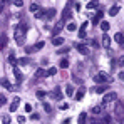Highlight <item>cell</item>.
<instances>
[{
  "label": "cell",
  "instance_id": "obj_11",
  "mask_svg": "<svg viewBox=\"0 0 124 124\" xmlns=\"http://www.w3.org/2000/svg\"><path fill=\"white\" fill-rule=\"evenodd\" d=\"M87 25H89V22H87V20L81 25V30H79V39H84V37H85V29H87Z\"/></svg>",
  "mask_w": 124,
  "mask_h": 124
},
{
  "label": "cell",
  "instance_id": "obj_27",
  "mask_svg": "<svg viewBox=\"0 0 124 124\" xmlns=\"http://www.w3.org/2000/svg\"><path fill=\"white\" fill-rule=\"evenodd\" d=\"M39 10H40V7H39L37 3H30V12H32V14H37Z\"/></svg>",
  "mask_w": 124,
  "mask_h": 124
},
{
  "label": "cell",
  "instance_id": "obj_34",
  "mask_svg": "<svg viewBox=\"0 0 124 124\" xmlns=\"http://www.w3.org/2000/svg\"><path fill=\"white\" fill-rule=\"evenodd\" d=\"M69 67V61L67 59H62L61 61V69H67Z\"/></svg>",
  "mask_w": 124,
  "mask_h": 124
},
{
  "label": "cell",
  "instance_id": "obj_32",
  "mask_svg": "<svg viewBox=\"0 0 124 124\" xmlns=\"http://www.w3.org/2000/svg\"><path fill=\"white\" fill-rule=\"evenodd\" d=\"M44 45H45V42H44V40H39L35 45H34V49H35V50H40V49H44Z\"/></svg>",
  "mask_w": 124,
  "mask_h": 124
},
{
  "label": "cell",
  "instance_id": "obj_50",
  "mask_svg": "<svg viewBox=\"0 0 124 124\" xmlns=\"http://www.w3.org/2000/svg\"><path fill=\"white\" fill-rule=\"evenodd\" d=\"M117 77H119L121 81H124V70H123V72H119V76H117Z\"/></svg>",
  "mask_w": 124,
  "mask_h": 124
},
{
  "label": "cell",
  "instance_id": "obj_18",
  "mask_svg": "<svg viewBox=\"0 0 124 124\" xmlns=\"http://www.w3.org/2000/svg\"><path fill=\"white\" fill-rule=\"evenodd\" d=\"M119 8H121L119 5H112V7L109 8V15H112V17H114V15H117V12H119Z\"/></svg>",
  "mask_w": 124,
  "mask_h": 124
},
{
  "label": "cell",
  "instance_id": "obj_23",
  "mask_svg": "<svg viewBox=\"0 0 124 124\" xmlns=\"http://www.w3.org/2000/svg\"><path fill=\"white\" fill-rule=\"evenodd\" d=\"M67 30H69V32L77 30V23H76V22H69V23H67Z\"/></svg>",
  "mask_w": 124,
  "mask_h": 124
},
{
  "label": "cell",
  "instance_id": "obj_31",
  "mask_svg": "<svg viewBox=\"0 0 124 124\" xmlns=\"http://www.w3.org/2000/svg\"><path fill=\"white\" fill-rule=\"evenodd\" d=\"M35 15V19H42V17H45V8H40L37 14H34Z\"/></svg>",
  "mask_w": 124,
  "mask_h": 124
},
{
  "label": "cell",
  "instance_id": "obj_6",
  "mask_svg": "<svg viewBox=\"0 0 124 124\" xmlns=\"http://www.w3.org/2000/svg\"><path fill=\"white\" fill-rule=\"evenodd\" d=\"M101 44H102V47L109 49V47H111V37H109L107 34H104L102 37H101Z\"/></svg>",
  "mask_w": 124,
  "mask_h": 124
},
{
  "label": "cell",
  "instance_id": "obj_26",
  "mask_svg": "<svg viewBox=\"0 0 124 124\" xmlns=\"http://www.w3.org/2000/svg\"><path fill=\"white\" fill-rule=\"evenodd\" d=\"M114 40L117 42V44H123V40H124V35L121 34V32H117V34L114 35Z\"/></svg>",
  "mask_w": 124,
  "mask_h": 124
},
{
  "label": "cell",
  "instance_id": "obj_1",
  "mask_svg": "<svg viewBox=\"0 0 124 124\" xmlns=\"http://www.w3.org/2000/svg\"><path fill=\"white\" fill-rule=\"evenodd\" d=\"M29 30V25L27 23H20L17 29H15V42L19 44V45H23V42H25V32Z\"/></svg>",
  "mask_w": 124,
  "mask_h": 124
},
{
  "label": "cell",
  "instance_id": "obj_2",
  "mask_svg": "<svg viewBox=\"0 0 124 124\" xmlns=\"http://www.w3.org/2000/svg\"><path fill=\"white\" fill-rule=\"evenodd\" d=\"M112 79L106 74V72H97L96 76H94V82H97V84H101V85H104V84H107V82H111Z\"/></svg>",
  "mask_w": 124,
  "mask_h": 124
},
{
  "label": "cell",
  "instance_id": "obj_17",
  "mask_svg": "<svg viewBox=\"0 0 124 124\" xmlns=\"http://www.w3.org/2000/svg\"><path fill=\"white\" fill-rule=\"evenodd\" d=\"M87 123V114L85 112H81L79 114V119H77V124H85Z\"/></svg>",
  "mask_w": 124,
  "mask_h": 124
},
{
  "label": "cell",
  "instance_id": "obj_46",
  "mask_svg": "<svg viewBox=\"0 0 124 124\" xmlns=\"http://www.w3.org/2000/svg\"><path fill=\"white\" fill-rule=\"evenodd\" d=\"M17 121H19V124H23V123H25V117H23V116H19Z\"/></svg>",
  "mask_w": 124,
  "mask_h": 124
},
{
  "label": "cell",
  "instance_id": "obj_44",
  "mask_svg": "<svg viewBox=\"0 0 124 124\" xmlns=\"http://www.w3.org/2000/svg\"><path fill=\"white\" fill-rule=\"evenodd\" d=\"M5 102H7V97H5V96L2 94V96H0V106H3Z\"/></svg>",
  "mask_w": 124,
  "mask_h": 124
},
{
  "label": "cell",
  "instance_id": "obj_43",
  "mask_svg": "<svg viewBox=\"0 0 124 124\" xmlns=\"http://www.w3.org/2000/svg\"><path fill=\"white\" fill-rule=\"evenodd\" d=\"M117 64H119V65H121V67H124V55H121V57H119V59H117Z\"/></svg>",
  "mask_w": 124,
  "mask_h": 124
},
{
  "label": "cell",
  "instance_id": "obj_49",
  "mask_svg": "<svg viewBox=\"0 0 124 124\" xmlns=\"http://www.w3.org/2000/svg\"><path fill=\"white\" fill-rule=\"evenodd\" d=\"M61 109H62V111H65V109H69V104H67V102H64V104L61 106Z\"/></svg>",
  "mask_w": 124,
  "mask_h": 124
},
{
  "label": "cell",
  "instance_id": "obj_51",
  "mask_svg": "<svg viewBox=\"0 0 124 124\" xmlns=\"http://www.w3.org/2000/svg\"><path fill=\"white\" fill-rule=\"evenodd\" d=\"M19 101H20V97H19V96H15V97H14V101H12V102H17V104H19Z\"/></svg>",
  "mask_w": 124,
  "mask_h": 124
},
{
  "label": "cell",
  "instance_id": "obj_28",
  "mask_svg": "<svg viewBox=\"0 0 124 124\" xmlns=\"http://www.w3.org/2000/svg\"><path fill=\"white\" fill-rule=\"evenodd\" d=\"M55 74H57V67H49L47 76H49V77H52V76H55Z\"/></svg>",
  "mask_w": 124,
  "mask_h": 124
},
{
  "label": "cell",
  "instance_id": "obj_12",
  "mask_svg": "<svg viewBox=\"0 0 124 124\" xmlns=\"http://www.w3.org/2000/svg\"><path fill=\"white\" fill-rule=\"evenodd\" d=\"M102 17H104V12H101V10H99V12H97V15L92 19V23H94V25H97L99 22L102 20Z\"/></svg>",
  "mask_w": 124,
  "mask_h": 124
},
{
  "label": "cell",
  "instance_id": "obj_19",
  "mask_svg": "<svg viewBox=\"0 0 124 124\" xmlns=\"http://www.w3.org/2000/svg\"><path fill=\"white\" fill-rule=\"evenodd\" d=\"M65 94H67L69 97H74V87H72L70 84H67V85H65Z\"/></svg>",
  "mask_w": 124,
  "mask_h": 124
},
{
  "label": "cell",
  "instance_id": "obj_35",
  "mask_svg": "<svg viewBox=\"0 0 124 124\" xmlns=\"http://www.w3.org/2000/svg\"><path fill=\"white\" fill-rule=\"evenodd\" d=\"M45 96H47V92H45V91H37V97H39V99H44Z\"/></svg>",
  "mask_w": 124,
  "mask_h": 124
},
{
  "label": "cell",
  "instance_id": "obj_47",
  "mask_svg": "<svg viewBox=\"0 0 124 124\" xmlns=\"http://www.w3.org/2000/svg\"><path fill=\"white\" fill-rule=\"evenodd\" d=\"M89 124H102V123H101V119H91Z\"/></svg>",
  "mask_w": 124,
  "mask_h": 124
},
{
  "label": "cell",
  "instance_id": "obj_29",
  "mask_svg": "<svg viewBox=\"0 0 124 124\" xmlns=\"http://www.w3.org/2000/svg\"><path fill=\"white\" fill-rule=\"evenodd\" d=\"M101 111H102V106H94V107L91 109L92 114H101Z\"/></svg>",
  "mask_w": 124,
  "mask_h": 124
},
{
  "label": "cell",
  "instance_id": "obj_48",
  "mask_svg": "<svg viewBox=\"0 0 124 124\" xmlns=\"http://www.w3.org/2000/svg\"><path fill=\"white\" fill-rule=\"evenodd\" d=\"M91 45H92V47H99V42H97V40H94V39H92V40H91Z\"/></svg>",
  "mask_w": 124,
  "mask_h": 124
},
{
  "label": "cell",
  "instance_id": "obj_14",
  "mask_svg": "<svg viewBox=\"0 0 124 124\" xmlns=\"http://www.w3.org/2000/svg\"><path fill=\"white\" fill-rule=\"evenodd\" d=\"M0 84H2L5 89H10V91H14V89H15V87L10 84V81H7V79H2V81H0Z\"/></svg>",
  "mask_w": 124,
  "mask_h": 124
},
{
  "label": "cell",
  "instance_id": "obj_3",
  "mask_svg": "<svg viewBox=\"0 0 124 124\" xmlns=\"http://www.w3.org/2000/svg\"><path fill=\"white\" fill-rule=\"evenodd\" d=\"M116 97H117L116 92H106L104 97H102V106H106V104H109V102H114Z\"/></svg>",
  "mask_w": 124,
  "mask_h": 124
},
{
  "label": "cell",
  "instance_id": "obj_13",
  "mask_svg": "<svg viewBox=\"0 0 124 124\" xmlns=\"http://www.w3.org/2000/svg\"><path fill=\"white\" fill-rule=\"evenodd\" d=\"M52 44H54L55 47H59V45H62V44H64V39H62L61 35H57V37H52Z\"/></svg>",
  "mask_w": 124,
  "mask_h": 124
},
{
  "label": "cell",
  "instance_id": "obj_42",
  "mask_svg": "<svg viewBox=\"0 0 124 124\" xmlns=\"http://www.w3.org/2000/svg\"><path fill=\"white\" fill-rule=\"evenodd\" d=\"M23 109H25V112H34V111H32V106H30V104H25V106H23Z\"/></svg>",
  "mask_w": 124,
  "mask_h": 124
},
{
  "label": "cell",
  "instance_id": "obj_15",
  "mask_svg": "<svg viewBox=\"0 0 124 124\" xmlns=\"http://www.w3.org/2000/svg\"><path fill=\"white\" fill-rule=\"evenodd\" d=\"M84 94H85V89H84V87H79V91H77V94H76V101H82Z\"/></svg>",
  "mask_w": 124,
  "mask_h": 124
},
{
  "label": "cell",
  "instance_id": "obj_9",
  "mask_svg": "<svg viewBox=\"0 0 124 124\" xmlns=\"http://www.w3.org/2000/svg\"><path fill=\"white\" fill-rule=\"evenodd\" d=\"M55 14H57V10H55V8H49V10H45V19H47V20H50V19H54V17H55Z\"/></svg>",
  "mask_w": 124,
  "mask_h": 124
},
{
  "label": "cell",
  "instance_id": "obj_7",
  "mask_svg": "<svg viewBox=\"0 0 124 124\" xmlns=\"http://www.w3.org/2000/svg\"><path fill=\"white\" fill-rule=\"evenodd\" d=\"M50 97L52 99H55V101H59V99H62V92H61V89L59 87H55L52 92H50Z\"/></svg>",
  "mask_w": 124,
  "mask_h": 124
},
{
  "label": "cell",
  "instance_id": "obj_21",
  "mask_svg": "<svg viewBox=\"0 0 124 124\" xmlns=\"http://www.w3.org/2000/svg\"><path fill=\"white\" fill-rule=\"evenodd\" d=\"M8 62H10V65H17V59H15V55H14V52H10L8 54Z\"/></svg>",
  "mask_w": 124,
  "mask_h": 124
},
{
  "label": "cell",
  "instance_id": "obj_24",
  "mask_svg": "<svg viewBox=\"0 0 124 124\" xmlns=\"http://www.w3.org/2000/svg\"><path fill=\"white\" fill-rule=\"evenodd\" d=\"M109 27H111V23H109V22H106V20H101V29L104 30V34H106V32L109 30Z\"/></svg>",
  "mask_w": 124,
  "mask_h": 124
},
{
  "label": "cell",
  "instance_id": "obj_22",
  "mask_svg": "<svg viewBox=\"0 0 124 124\" xmlns=\"http://www.w3.org/2000/svg\"><path fill=\"white\" fill-rule=\"evenodd\" d=\"M35 76L37 77H47V70L45 69H37L35 70Z\"/></svg>",
  "mask_w": 124,
  "mask_h": 124
},
{
  "label": "cell",
  "instance_id": "obj_45",
  "mask_svg": "<svg viewBox=\"0 0 124 124\" xmlns=\"http://www.w3.org/2000/svg\"><path fill=\"white\" fill-rule=\"evenodd\" d=\"M30 119H34V121H37V119H39V114H37V112H32V116H30Z\"/></svg>",
  "mask_w": 124,
  "mask_h": 124
},
{
  "label": "cell",
  "instance_id": "obj_41",
  "mask_svg": "<svg viewBox=\"0 0 124 124\" xmlns=\"http://www.w3.org/2000/svg\"><path fill=\"white\" fill-rule=\"evenodd\" d=\"M2 123L3 124H10V116H3V117H2Z\"/></svg>",
  "mask_w": 124,
  "mask_h": 124
},
{
  "label": "cell",
  "instance_id": "obj_38",
  "mask_svg": "<svg viewBox=\"0 0 124 124\" xmlns=\"http://www.w3.org/2000/svg\"><path fill=\"white\" fill-rule=\"evenodd\" d=\"M14 5H15V7H19V8H22V5H23V0H14Z\"/></svg>",
  "mask_w": 124,
  "mask_h": 124
},
{
  "label": "cell",
  "instance_id": "obj_25",
  "mask_svg": "<svg viewBox=\"0 0 124 124\" xmlns=\"http://www.w3.org/2000/svg\"><path fill=\"white\" fill-rule=\"evenodd\" d=\"M5 44H7V35L2 34L0 35V49H5Z\"/></svg>",
  "mask_w": 124,
  "mask_h": 124
},
{
  "label": "cell",
  "instance_id": "obj_20",
  "mask_svg": "<svg viewBox=\"0 0 124 124\" xmlns=\"http://www.w3.org/2000/svg\"><path fill=\"white\" fill-rule=\"evenodd\" d=\"M30 59H29V57H22V59H19V61H17V65H27V64H30Z\"/></svg>",
  "mask_w": 124,
  "mask_h": 124
},
{
  "label": "cell",
  "instance_id": "obj_37",
  "mask_svg": "<svg viewBox=\"0 0 124 124\" xmlns=\"http://www.w3.org/2000/svg\"><path fill=\"white\" fill-rule=\"evenodd\" d=\"M8 109H10V112H15V111H17V102H12L8 106Z\"/></svg>",
  "mask_w": 124,
  "mask_h": 124
},
{
  "label": "cell",
  "instance_id": "obj_30",
  "mask_svg": "<svg viewBox=\"0 0 124 124\" xmlns=\"http://www.w3.org/2000/svg\"><path fill=\"white\" fill-rule=\"evenodd\" d=\"M116 112H117V114H123L124 112V104L123 102H117V106H116Z\"/></svg>",
  "mask_w": 124,
  "mask_h": 124
},
{
  "label": "cell",
  "instance_id": "obj_52",
  "mask_svg": "<svg viewBox=\"0 0 124 124\" xmlns=\"http://www.w3.org/2000/svg\"><path fill=\"white\" fill-rule=\"evenodd\" d=\"M121 45H123V47H124V40H123V44H121Z\"/></svg>",
  "mask_w": 124,
  "mask_h": 124
},
{
  "label": "cell",
  "instance_id": "obj_4",
  "mask_svg": "<svg viewBox=\"0 0 124 124\" xmlns=\"http://www.w3.org/2000/svg\"><path fill=\"white\" fill-rule=\"evenodd\" d=\"M62 27H64V23H62V22H57V23H55V25L52 27V30H50V34H52V37H57V35L61 34Z\"/></svg>",
  "mask_w": 124,
  "mask_h": 124
},
{
  "label": "cell",
  "instance_id": "obj_5",
  "mask_svg": "<svg viewBox=\"0 0 124 124\" xmlns=\"http://www.w3.org/2000/svg\"><path fill=\"white\" fill-rule=\"evenodd\" d=\"M70 5H72V0H69V3H67L65 8H64V14H62V19H64V20H69V19H70V14H72V12H70Z\"/></svg>",
  "mask_w": 124,
  "mask_h": 124
},
{
  "label": "cell",
  "instance_id": "obj_10",
  "mask_svg": "<svg viewBox=\"0 0 124 124\" xmlns=\"http://www.w3.org/2000/svg\"><path fill=\"white\" fill-rule=\"evenodd\" d=\"M76 49H77V50H79V52H81L82 55H85V54L89 52V50H87V45H85V44H76Z\"/></svg>",
  "mask_w": 124,
  "mask_h": 124
},
{
  "label": "cell",
  "instance_id": "obj_8",
  "mask_svg": "<svg viewBox=\"0 0 124 124\" xmlns=\"http://www.w3.org/2000/svg\"><path fill=\"white\" fill-rule=\"evenodd\" d=\"M14 76H15V81L20 84L23 81V74H22L20 70H19V67H14Z\"/></svg>",
  "mask_w": 124,
  "mask_h": 124
},
{
  "label": "cell",
  "instance_id": "obj_40",
  "mask_svg": "<svg viewBox=\"0 0 124 124\" xmlns=\"http://www.w3.org/2000/svg\"><path fill=\"white\" fill-rule=\"evenodd\" d=\"M42 106H44V109H45V112H50V111H52V107H50V104L44 102V104H42Z\"/></svg>",
  "mask_w": 124,
  "mask_h": 124
},
{
  "label": "cell",
  "instance_id": "obj_36",
  "mask_svg": "<svg viewBox=\"0 0 124 124\" xmlns=\"http://www.w3.org/2000/svg\"><path fill=\"white\" fill-rule=\"evenodd\" d=\"M101 123H102V124H111V116H104Z\"/></svg>",
  "mask_w": 124,
  "mask_h": 124
},
{
  "label": "cell",
  "instance_id": "obj_39",
  "mask_svg": "<svg viewBox=\"0 0 124 124\" xmlns=\"http://www.w3.org/2000/svg\"><path fill=\"white\" fill-rule=\"evenodd\" d=\"M34 50H35V49H34V45H27V47H25V52H27V54H32Z\"/></svg>",
  "mask_w": 124,
  "mask_h": 124
},
{
  "label": "cell",
  "instance_id": "obj_33",
  "mask_svg": "<svg viewBox=\"0 0 124 124\" xmlns=\"http://www.w3.org/2000/svg\"><path fill=\"white\" fill-rule=\"evenodd\" d=\"M92 91H94V92H99V94H101V92H106V85H97V87H94Z\"/></svg>",
  "mask_w": 124,
  "mask_h": 124
},
{
  "label": "cell",
  "instance_id": "obj_16",
  "mask_svg": "<svg viewBox=\"0 0 124 124\" xmlns=\"http://www.w3.org/2000/svg\"><path fill=\"white\" fill-rule=\"evenodd\" d=\"M97 7H99V0H91V2H87V8H89V10L97 8Z\"/></svg>",
  "mask_w": 124,
  "mask_h": 124
}]
</instances>
